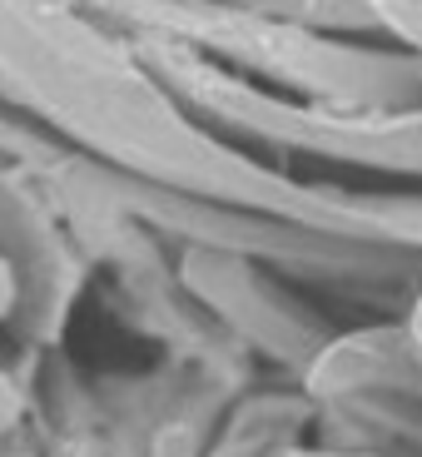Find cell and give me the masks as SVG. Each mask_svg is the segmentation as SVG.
<instances>
[{
	"label": "cell",
	"mask_w": 422,
	"mask_h": 457,
	"mask_svg": "<svg viewBox=\"0 0 422 457\" xmlns=\"http://www.w3.org/2000/svg\"><path fill=\"white\" fill-rule=\"evenodd\" d=\"M15 408H21V398H15V388L0 378V428H11L15 423Z\"/></svg>",
	"instance_id": "obj_2"
},
{
	"label": "cell",
	"mask_w": 422,
	"mask_h": 457,
	"mask_svg": "<svg viewBox=\"0 0 422 457\" xmlns=\"http://www.w3.org/2000/svg\"><path fill=\"white\" fill-rule=\"evenodd\" d=\"M160 457H189V433H179V428L164 433L160 437Z\"/></svg>",
	"instance_id": "obj_1"
},
{
	"label": "cell",
	"mask_w": 422,
	"mask_h": 457,
	"mask_svg": "<svg viewBox=\"0 0 422 457\" xmlns=\"http://www.w3.org/2000/svg\"><path fill=\"white\" fill-rule=\"evenodd\" d=\"M11 298H15V278H11V269H5V259H0V313L11 309Z\"/></svg>",
	"instance_id": "obj_3"
}]
</instances>
